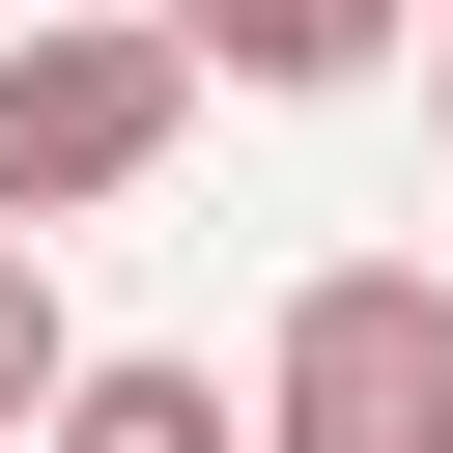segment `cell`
<instances>
[{"label":"cell","mask_w":453,"mask_h":453,"mask_svg":"<svg viewBox=\"0 0 453 453\" xmlns=\"http://www.w3.org/2000/svg\"><path fill=\"white\" fill-rule=\"evenodd\" d=\"M170 113H198V57H170L142 0H57V28H0V226H85V198H142V170H170Z\"/></svg>","instance_id":"1"},{"label":"cell","mask_w":453,"mask_h":453,"mask_svg":"<svg viewBox=\"0 0 453 453\" xmlns=\"http://www.w3.org/2000/svg\"><path fill=\"white\" fill-rule=\"evenodd\" d=\"M57 396H85V340H57V283H28V226H0V453H57Z\"/></svg>","instance_id":"5"},{"label":"cell","mask_w":453,"mask_h":453,"mask_svg":"<svg viewBox=\"0 0 453 453\" xmlns=\"http://www.w3.org/2000/svg\"><path fill=\"white\" fill-rule=\"evenodd\" d=\"M142 28H170L198 85H368V57H396V0H142Z\"/></svg>","instance_id":"3"},{"label":"cell","mask_w":453,"mask_h":453,"mask_svg":"<svg viewBox=\"0 0 453 453\" xmlns=\"http://www.w3.org/2000/svg\"><path fill=\"white\" fill-rule=\"evenodd\" d=\"M0 28H57V0H0Z\"/></svg>","instance_id":"6"},{"label":"cell","mask_w":453,"mask_h":453,"mask_svg":"<svg viewBox=\"0 0 453 453\" xmlns=\"http://www.w3.org/2000/svg\"><path fill=\"white\" fill-rule=\"evenodd\" d=\"M57 453H255V425H226V368H170V340H113V368L57 396Z\"/></svg>","instance_id":"4"},{"label":"cell","mask_w":453,"mask_h":453,"mask_svg":"<svg viewBox=\"0 0 453 453\" xmlns=\"http://www.w3.org/2000/svg\"><path fill=\"white\" fill-rule=\"evenodd\" d=\"M425 85H453V28H425Z\"/></svg>","instance_id":"7"},{"label":"cell","mask_w":453,"mask_h":453,"mask_svg":"<svg viewBox=\"0 0 453 453\" xmlns=\"http://www.w3.org/2000/svg\"><path fill=\"white\" fill-rule=\"evenodd\" d=\"M255 453H453V283L425 255H311L283 368H255Z\"/></svg>","instance_id":"2"}]
</instances>
